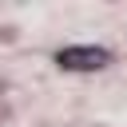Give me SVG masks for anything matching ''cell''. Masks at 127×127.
Listing matches in <instances>:
<instances>
[{"label": "cell", "mask_w": 127, "mask_h": 127, "mask_svg": "<svg viewBox=\"0 0 127 127\" xmlns=\"http://www.w3.org/2000/svg\"><path fill=\"white\" fill-rule=\"evenodd\" d=\"M111 56L103 52V48H64L60 56H56V64L60 67H67V71H95V67H103Z\"/></svg>", "instance_id": "6da1fadb"}]
</instances>
